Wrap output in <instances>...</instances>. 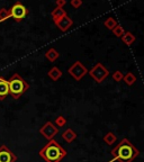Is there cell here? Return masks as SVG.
<instances>
[{"label": "cell", "instance_id": "1", "mask_svg": "<svg viewBox=\"0 0 144 162\" xmlns=\"http://www.w3.org/2000/svg\"><path fill=\"white\" fill-rule=\"evenodd\" d=\"M139 150L127 140L123 138L113 150H111V159L109 162L118 160L120 162H132L136 157H139Z\"/></svg>", "mask_w": 144, "mask_h": 162}, {"label": "cell", "instance_id": "2", "mask_svg": "<svg viewBox=\"0 0 144 162\" xmlns=\"http://www.w3.org/2000/svg\"><path fill=\"white\" fill-rule=\"evenodd\" d=\"M39 155L46 162H60L63 158L67 157V151L56 141L50 140L41 149Z\"/></svg>", "mask_w": 144, "mask_h": 162}, {"label": "cell", "instance_id": "3", "mask_svg": "<svg viewBox=\"0 0 144 162\" xmlns=\"http://www.w3.org/2000/svg\"><path fill=\"white\" fill-rule=\"evenodd\" d=\"M8 87H9V93L15 99H18L23 93L29 88L28 84L18 74H14L8 81Z\"/></svg>", "mask_w": 144, "mask_h": 162}, {"label": "cell", "instance_id": "4", "mask_svg": "<svg viewBox=\"0 0 144 162\" xmlns=\"http://www.w3.org/2000/svg\"><path fill=\"white\" fill-rule=\"evenodd\" d=\"M89 74L96 80V82L100 84V82H102V80L108 75V70L106 69L101 63H97L96 65L90 70Z\"/></svg>", "mask_w": 144, "mask_h": 162}, {"label": "cell", "instance_id": "5", "mask_svg": "<svg viewBox=\"0 0 144 162\" xmlns=\"http://www.w3.org/2000/svg\"><path fill=\"white\" fill-rule=\"evenodd\" d=\"M69 73H70L71 77H73V78L76 79L77 81H79V80H81L88 73V70L86 69V67L83 64H81V62H76L72 67H70Z\"/></svg>", "mask_w": 144, "mask_h": 162}, {"label": "cell", "instance_id": "6", "mask_svg": "<svg viewBox=\"0 0 144 162\" xmlns=\"http://www.w3.org/2000/svg\"><path fill=\"white\" fill-rule=\"evenodd\" d=\"M39 133L43 135L46 140H53V138L59 133V128L54 126L52 122H46L42 127L39 128Z\"/></svg>", "mask_w": 144, "mask_h": 162}, {"label": "cell", "instance_id": "7", "mask_svg": "<svg viewBox=\"0 0 144 162\" xmlns=\"http://www.w3.org/2000/svg\"><path fill=\"white\" fill-rule=\"evenodd\" d=\"M27 14V9H26V7L23 6L22 4H16L11 7V9H10V17H13L15 20H17V21H19L22 20L23 18H25V16Z\"/></svg>", "mask_w": 144, "mask_h": 162}, {"label": "cell", "instance_id": "8", "mask_svg": "<svg viewBox=\"0 0 144 162\" xmlns=\"http://www.w3.org/2000/svg\"><path fill=\"white\" fill-rule=\"evenodd\" d=\"M17 158L6 145L0 146V162H15Z\"/></svg>", "mask_w": 144, "mask_h": 162}, {"label": "cell", "instance_id": "9", "mask_svg": "<svg viewBox=\"0 0 144 162\" xmlns=\"http://www.w3.org/2000/svg\"><path fill=\"white\" fill-rule=\"evenodd\" d=\"M55 24H56V26H58L61 30L67 32V30L72 26L73 21H72V19L70 18V17H68V16L65 15V16H63L62 18H60V19L56 20V21H55Z\"/></svg>", "mask_w": 144, "mask_h": 162}, {"label": "cell", "instance_id": "10", "mask_svg": "<svg viewBox=\"0 0 144 162\" xmlns=\"http://www.w3.org/2000/svg\"><path fill=\"white\" fill-rule=\"evenodd\" d=\"M8 93H9L8 81L4 78H0V100H4L8 96Z\"/></svg>", "mask_w": 144, "mask_h": 162}, {"label": "cell", "instance_id": "11", "mask_svg": "<svg viewBox=\"0 0 144 162\" xmlns=\"http://www.w3.org/2000/svg\"><path fill=\"white\" fill-rule=\"evenodd\" d=\"M62 138L68 143H72L76 138H77V133L74 131H72L71 128H68L65 129L62 134Z\"/></svg>", "mask_w": 144, "mask_h": 162}, {"label": "cell", "instance_id": "12", "mask_svg": "<svg viewBox=\"0 0 144 162\" xmlns=\"http://www.w3.org/2000/svg\"><path fill=\"white\" fill-rule=\"evenodd\" d=\"M61 75H62V72H61L60 69L56 68V67L52 68V69L50 70V72H48V77L52 79V80H54V81L59 80V79L61 78Z\"/></svg>", "mask_w": 144, "mask_h": 162}, {"label": "cell", "instance_id": "13", "mask_svg": "<svg viewBox=\"0 0 144 162\" xmlns=\"http://www.w3.org/2000/svg\"><path fill=\"white\" fill-rule=\"evenodd\" d=\"M65 15H67V14H65V10L62 9L61 7H58L56 9H54L52 11V17L55 21L58 19H60V18H62L63 16H65Z\"/></svg>", "mask_w": 144, "mask_h": 162}, {"label": "cell", "instance_id": "14", "mask_svg": "<svg viewBox=\"0 0 144 162\" xmlns=\"http://www.w3.org/2000/svg\"><path fill=\"white\" fill-rule=\"evenodd\" d=\"M59 55H60V54L58 53V51H56V50H54V49H50L48 52H46V54H45L46 59L50 60L51 62H54V61L59 58Z\"/></svg>", "mask_w": 144, "mask_h": 162}, {"label": "cell", "instance_id": "15", "mask_svg": "<svg viewBox=\"0 0 144 162\" xmlns=\"http://www.w3.org/2000/svg\"><path fill=\"white\" fill-rule=\"evenodd\" d=\"M122 39H123V42L126 45H131L135 41V36H133L132 33L127 32V33H124V34L122 35Z\"/></svg>", "mask_w": 144, "mask_h": 162}, {"label": "cell", "instance_id": "16", "mask_svg": "<svg viewBox=\"0 0 144 162\" xmlns=\"http://www.w3.org/2000/svg\"><path fill=\"white\" fill-rule=\"evenodd\" d=\"M115 141H116V135L113 132H108L105 136H104V142H105L106 144H108V145L114 144Z\"/></svg>", "mask_w": 144, "mask_h": 162}, {"label": "cell", "instance_id": "17", "mask_svg": "<svg viewBox=\"0 0 144 162\" xmlns=\"http://www.w3.org/2000/svg\"><path fill=\"white\" fill-rule=\"evenodd\" d=\"M123 79H124V81L126 82V84H128V86H132V84L136 81L135 75L133 73H131V72L130 73H127L126 75H123Z\"/></svg>", "mask_w": 144, "mask_h": 162}, {"label": "cell", "instance_id": "18", "mask_svg": "<svg viewBox=\"0 0 144 162\" xmlns=\"http://www.w3.org/2000/svg\"><path fill=\"white\" fill-rule=\"evenodd\" d=\"M116 25H117V23H116V20L114 18H108L105 21V26L107 28H109V30H113Z\"/></svg>", "mask_w": 144, "mask_h": 162}, {"label": "cell", "instance_id": "19", "mask_svg": "<svg viewBox=\"0 0 144 162\" xmlns=\"http://www.w3.org/2000/svg\"><path fill=\"white\" fill-rule=\"evenodd\" d=\"M8 17H10V13L7 9L2 8V9L0 10V21H2V20L7 19Z\"/></svg>", "mask_w": 144, "mask_h": 162}, {"label": "cell", "instance_id": "20", "mask_svg": "<svg viewBox=\"0 0 144 162\" xmlns=\"http://www.w3.org/2000/svg\"><path fill=\"white\" fill-rule=\"evenodd\" d=\"M67 124V119H65V117H63V116H59V117H56V119H55V125L56 126H64Z\"/></svg>", "mask_w": 144, "mask_h": 162}, {"label": "cell", "instance_id": "21", "mask_svg": "<svg viewBox=\"0 0 144 162\" xmlns=\"http://www.w3.org/2000/svg\"><path fill=\"white\" fill-rule=\"evenodd\" d=\"M113 32H114V34L116 36H122V35L124 34V30H123V28L120 27V25H116L115 27L113 28Z\"/></svg>", "mask_w": 144, "mask_h": 162}, {"label": "cell", "instance_id": "22", "mask_svg": "<svg viewBox=\"0 0 144 162\" xmlns=\"http://www.w3.org/2000/svg\"><path fill=\"white\" fill-rule=\"evenodd\" d=\"M113 78H114L115 81H120V80L123 79V74H122L120 71H116V72H114V74H113Z\"/></svg>", "mask_w": 144, "mask_h": 162}, {"label": "cell", "instance_id": "23", "mask_svg": "<svg viewBox=\"0 0 144 162\" xmlns=\"http://www.w3.org/2000/svg\"><path fill=\"white\" fill-rule=\"evenodd\" d=\"M71 5L73 6V7H79V6L81 5V0H72Z\"/></svg>", "mask_w": 144, "mask_h": 162}, {"label": "cell", "instance_id": "24", "mask_svg": "<svg viewBox=\"0 0 144 162\" xmlns=\"http://www.w3.org/2000/svg\"><path fill=\"white\" fill-rule=\"evenodd\" d=\"M63 5H65V0H58V7L62 8Z\"/></svg>", "mask_w": 144, "mask_h": 162}]
</instances>
